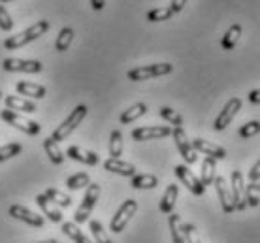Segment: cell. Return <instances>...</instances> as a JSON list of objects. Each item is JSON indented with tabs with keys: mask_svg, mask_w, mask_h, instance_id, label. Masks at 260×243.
Segmentation results:
<instances>
[{
	"mask_svg": "<svg viewBox=\"0 0 260 243\" xmlns=\"http://www.w3.org/2000/svg\"><path fill=\"white\" fill-rule=\"evenodd\" d=\"M177 194H179V189H177V185H168L166 187V191L162 194V200H160V211L162 213H172L174 207H176V200H177Z\"/></svg>",
	"mask_w": 260,
	"mask_h": 243,
	"instance_id": "cell-23",
	"label": "cell"
},
{
	"mask_svg": "<svg viewBox=\"0 0 260 243\" xmlns=\"http://www.w3.org/2000/svg\"><path fill=\"white\" fill-rule=\"evenodd\" d=\"M130 185H132V189H138V191L155 189V187H158V178L153 173H136L130 178Z\"/></svg>",
	"mask_w": 260,
	"mask_h": 243,
	"instance_id": "cell-21",
	"label": "cell"
},
{
	"mask_svg": "<svg viewBox=\"0 0 260 243\" xmlns=\"http://www.w3.org/2000/svg\"><path fill=\"white\" fill-rule=\"evenodd\" d=\"M190 144H192V147H194V151L202 153V155H206V157H211V158H215V160L226 158V149L217 144H211V142H208V140L196 138V140H192Z\"/></svg>",
	"mask_w": 260,
	"mask_h": 243,
	"instance_id": "cell-14",
	"label": "cell"
},
{
	"mask_svg": "<svg viewBox=\"0 0 260 243\" xmlns=\"http://www.w3.org/2000/svg\"><path fill=\"white\" fill-rule=\"evenodd\" d=\"M13 28V19L12 15L8 13V10L2 4H0V30H4V32H10Z\"/></svg>",
	"mask_w": 260,
	"mask_h": 243,
	"instance_id": "cell-39",
	"label": "cell"
},
{
	"mask_svg": "<svg viewBox=\"0 0 260 243\" xmlns=\"http://www.w3.org/2000/svg\"><path fill=\"white\" fill-rule=\"evenodd\" d=\"M181 232H183V237H185V243H200L198 232H196V228L192 224L181 223Z\"/></svg>",
	"mask_w": 260,
	"mask_h": 243,
	"instance_id": "cell-38",
	"label": "cell"
},
{
	"mask_svg": "<svg viewBox=\"0 0 260 243\" xmlns=\"http://www.w3.org/2000/svg\"><path fill=\"white\" fill-rule=\"evenodd\" d=\"M185 4H187V0H172V4H170V10L174 12V15L176 13H179L185 8Z\"/></svg>",
	"mask_w": 260,
	"mask_h": 243,
	"instance_id": "cell-42",
	"label": "cell"
},
{
	"mask_svg": "<svg viewBox=\"0 0 260 243\" xmlns=\"http://www.w3.org/2000/svg\"><path fill=\"white\" fill-rule=\"evenodd\" d=\"M21 151H23V145L17 144V142H12V144H6V145H0V162H4V160H10V158L17 157Z\"/></svg>",
	"mask_w": 260,
	"mask_h": 243,
	"instance_id": "cell-33",
	"label": "cell"
},
{
	"mask_svg": "<svg viewBox=\"0 0 260 243\" xmlns=\"http://www.w3.org/2000/svg\"><path fill=\"white\" fill-rule=\"evenodd\" d=\"M17 92H19L23 98H32V100H40L46 96V87L38 85V83H30V81H19L15 85Z\"/></svg>",
	"mask_w": 260,
	"mask_h": 243,
	"instance_id": "cell-19",
	"label": "cell"
},
{
	"mask_svg": "<svg viewBox=\"0 0 260 243\" xmlns=\"http://www.w3.org/2000/svg\"><path fill=\"white\" fill-rule=\"evenodd\" d=\"M72 40H74V30H72L70 26H66V28H62L59 32V36H57V40H55V49L57 51H66L68 47H70Z\"/></svg>",
	"mask_w": 260,
	"mask_h": 243,
	"instance_id": "cell-31",
	"label": "cell"
},
{
	"mask_svg": "<svg viewBox=\"0 0 260 243\" xmlns=\"http://www.w3.org/2000/svg\"><path fill=\"white\" fill-rule=\"evenodd\" d=\"M258 179H260V158H258V162L251 168V171H249V181H251V183H256Z\"/></svg>",
	"mask_w": 260,
	"mask_h": 243,
	"instance_id": "cell-41",
	"label": "cell"
},
{
	"mask_svg": "<svg viewBox=\"0 0 260 243\" xmlns=\"http://www.w3.org/2000/svg\"><path fill=\"white\" fill-rule=\"evenodd\" d=\"M4 72H25V74H38L44 70V64L40 60H26V59H4L2 60Z\"/></svg>",
	"mask_w": 260,
	"mask_h": 243,
	"instance_id": "cell-8",
	"label": "cell"
},
{
	"mask_svg": "<svg viewBox=\"0 0 260 243\" xmlns=\"http://www.w3.org/2000/svg\"><path fill=\"white\" fill-rule=\"evenodd\" d=\"M104 170L111 171V173H117V176H123V178H132L136 176V166L130 164V162H124L121 158H108L104 162Z\"/></svg>",
	"mask_w": 260,
	"mask_h": 243,
	"instance_id": "cell-17",
	"label": "cell"
},
{
	"mask_svg": "<svg viewBox=\"0 0 260 243\" xmlns=\"http://www.w3.org/2000/svg\"><path fill=\"white\" fill-rule=\"evenodd\" d=\"M147 113V106L145 104H134L132 108H128V110H124L123 113H121V125H130V123H134L136 119H140L142 115H145Z\"/></svg>",
	"mask_w": 260,
	"mask_h": 243,
	"instance_id": "cell-25",
	"label": "cell"
},
{
	"mask_svg": "<svg viewBox=\"0 0 260 243\" xmlns=\"http://www.w3.org/2000/svg\"><path fill=\"white\" fill-rule=\"evenodd\" d=\"M87 112H89V110H87V106H85V104L76 106V110H72L70 115H68V117L62 121V125L55 128V132H53L51 138L55 140L57 144H59V142H62V140H66L72 134V132H74L79 125H81V121L87 117Z\"/></svg>",
	"mask_w": 260,
	"mask_h": 243,
	"instance_id": "cell-2",
	"label": "cell"
},
{
	"mask_svg": "<svg viewBox=\"0 0 260 243\" xmlns=\"http://www.w3.org/2000/svg\"><path fill=\"white\" fill-rule=\"evenodd\" d=\"M247 98L251 104H260V89H254V91L249 92Z\"/></svg>",
	"mask_w": 260,
	"mask_h": 243,
	"instance_id": "cell-43",
	"label": "cell"
},
{
	"mask_svg": "<svg viewBox=\"0 0 260 243\" xmlns=\"http://www.w3.org/2000/svg\"><path fill=\"white\" fill-rule=\"evenodd\" d=\"M0 102H2V91H0Z\"/></svg>",
	"mask_w": 260,
	"mask_h": 243,
	"instance_id": "cell-48",
	"label": "cell"
},
{
	"mask_svg": "<svg viewBox=\"0 0 260 243\" xmlns=\"http://www.w3.org/2000/svg\"><path fill=\"white\" fill-rule=\"evenodd\" d=\"M160 117L166 119L170 125H174V128H183V117L176 110L168 108V106H162V108H160Z\"/></svg>",
	"mask_w": 260,
	"mask_h": 243,
	"instance_id": "cell-34",
	"label": "cell"
},
{
	"mask_svg": "<svg viewBox=\"0 0 260 243\" xmlns=\"http://www.w3.org/2000/svg\"><path fill=\"white\" fill-rule=\"evenodd\" d=\"M91 6H92V10L100 12V10L106 6V0H91Z\"/></svg>",
	"mask_w": 260,
	"mask_h": 243,
	"instance_id": "cell-44",
	"label": "cell"
},
{
	"mask_svg": "<svg viewBox=\"0 0 260 243\" xmlns=\"http://www.w3.org/2000/svg\"><path fill=\"white\" fill-rule=\"evenodd\" d=\"M4 104H6L8 110H13V112H23V113H34L38 108L30 102V100L23 98V96H6L4 98Z\"/></svg>",
	"mask_w": 260,
	"mask_h": 243,
	"instance_id": "cell-20",
	"label": "cell"
},
{
	"mask_svg": "<svg viewBox=\"0 0 260 243\" xmlns=\"http://www.w3.org/2000/svg\"><path fill=\"white\" fill-rule=\"evenodd\" d=\"M66 157L72 158V160H78L81 164H87V166H96L100 162V158L94 151H87L83 147H79V145H70L64 153Z\"/></svg>",
	"mask_w": 260,
	"mask_h": 243,
	"instance_id": "cell-16",
	"label": "cell"
},
{
	"mask_svg": "<svg viewBox=\"0 0 260 243\" xmlns=\"http://www.w3.org/2000/svg\"><path fill=\"white\" fill-rule=\"evenodd\" d=\"M136 211H138L136 200H124L123 204H121V207L115 211V215L111 217L110 230L115 232V234H121L126 228V224L130 223V219L136 215Z\"/></svg>",
	"mask_w": 260,
	"mask_h": 243,
	"instance_id": "cell-5",
	"label": "cell"
},
{
	"mask_svg": "<svg viewBox=\"0 0 260 243\" xmlns=\"http://www.w3.org/2000/svg\"><path fill=\"white\" fill-rule=\"evenodd\" d=\"M130 136H132V140H136V142L160 140L172 136V128L170 126H142V128H134Z\"/></svg>",
	"mask_w": 260,
	"mask_h": 243,
	"instance_id": "cell-13",
	"label": "cell"
},
{
	"mask_svg": "<svg viewBox=\"0 0 260 243\" xmlns=\"http://www.w3.org/2000/svg\"><path fill=\"white\" fill-rule=\"evenodd\" d=\"M215 170H217V162H215V158L211 157H206L204 160H202V171H200V181L204 187H208V185H211L215 181V178H217V173H215Z\"/></svg>",
	"mask_w": 260,
	"mask_h": 243,
	"instance_id": "cell-22",
	"label": "cell"
},
{
	"mask_svg": "<svg viewBox=\"0 0 260 243\" xmlns=\"http://www.w3.org/2000/svg\"><path fill=\"white\" fill-rule=\"evenodd\" d=\"M123 155V134L121 130H113L110 136V157L121 158Z\"/></svg>",
	"mask_w": 260,
	"mask_h": 243,
	"instance_id": "cell-30",
	"label": "cell"
},
{
	"mask_svg": "<svg viewBox=\"0 0 260 243\" xmlns=\"http://www.w3.org/2000/svg\"><path fill=\"white\" fill-rule=\"evenodd\" d=\"M89 185H91V178H89V173H85V171L74 173V176H70V178L66 179V187H68L70 191H79V189L89 187Z\"/></svg>",
	"mask_w": 260,
	"mask_h": 243,
	"instance_id": "cell-29",
	"label": "cell"
},
{
	"mask_svg": "<svg viewBox=\"0 0 260 243\" xmlns=\"http://www.w3.org/2000/svg\"><path fill=\"white\" fill-rule=\"evenodd\" d=\"M241 110V100L240 98H230L226 102V106L221 110V113L217 115V119H215L213 123V128L217 132H222L224 128H226L230 123H232V119L236 117V113Z\"/></svg>",
	"mask_w": 260,
	"mask_h": 243,
	"instance_id": "cell-10",
	"label": "cell"
},
{
	"mask_svg": "<svg viewBox=\"0 0 260 243\" xmlns=\"http://www.w3.org/2000/svg\"><path fill=\"white\" fill-rule=\"evenodd\" d=\"M256 134H260V121H249V123H245V125L240 128V136L243 140L253 138Z\"/></svg>",
	"mask_w": 260,
	"mask_h": 243,
	"instance_id": "cell-37",
	"label": "cell"
},
{
	"mask_svg": "<svg viewBox=\"0 0 260 243\" xmlns=\"http://www.w3.org/2000/svg\"><path fill=\"white\" fill-rule=\"evenodd\" d=\"M98 196H100V185L91 183L87 187V192H85V196H83V200H81L79 207L76 210V213H74V223L83 224L89 221L92 210H94V205H96V202H98Z\"/></svg>",
	"mask_w": 260,
	"mask_h": 243,
	"instance_id": "cell-3",
	"label": "cell"
},
{
	"mask_svg": "<svg viewBox=\"0 0 260 243\" xmlns=\"http://www.w3.org/2000/svg\"><path fill=\"white\" fill-rule=\"evenodd\" d=\"M10 215H12L13 219H17V221H21V223L30 224L34 228H42V226L46 224V221H44L42 215L34 213L32 210H28V207H25V205H21V204L10 205Z\"/></svg>",
	"mask_w": 260,
	"mask_h": 243,
	"instance_id": "cell-11",
	"label": "cell"
},
{
	"mask_svg": "<svg viewBox=\"0 0 260 243\" xmlns=\"http://www.w3.org/2000/svg\"><path fill=\"white\" fill-rule=\"evenodd\" d=\"M60 228H62V234H64L66 237H70L74 243H92L89 237L85 236L83 232L79 230L76 223H62Z\"/></svg>",
	"mask_w": 260,
	"mask_h": 243,
	"instance_id": "cell-26",
	"label": "cell"
},
{
	"mask_svg": "<svg viewBox=\"0 0 260 243\" xmlns=\"http://www.w3.org/2000/svg\"><path fill=\"white\" fill-rule=\"evenodd\" d=\"M0 119H2L4 123H8V125L15 126L17 130L28 134V136H38L40 132H42L40 123L23 117L19 112H13V110H0Z\"/></svg>",
	"mask_w": 260,
	"mask_h": 243,
	"instance_id": "cell-4",
	"label": "cell"
},
{
	"mask_svg": "<svg viewBox=\"0 0 260 243\" xmlns=\"http://www.w3.org/2000/svg\"><path fill=\"white\" fill-rule=\"evenodd\" d=\"M44 194L51 200L53 204L60 205V207H70V205H72V198L68 196V194H64V192L57 191V189H47Z\"/></svg>",
	"mask_w": 260,
	"mask_h": 243,
	"instance_id": "cell-32",
	"label": "cell"
},
{
	"mask_svg": "<svg viewBox=\"0 0 260 243\" xmlns=\"http://www.w3.org/2000/svg\"><path fill=\"white\" fill-rule=\"evenodd\" d=\"M241 38V25H232L230 28L226 30V34L222 36V42H221V47L222 49H234L236 44H238V40Z\"/></svg>",
	"mask_w": 260,
	"mask_h": 243,
	"instance_id": "cell-28",
	"label": "cell"
},
{
	"mask_svg": "<svg viewBox=\"0 0 260 243\" xmlns=\"http://www.w3.org/2000/svg\"><path fill=\"white\" fill-rule=\"evenodd\" d=\"M245 200H247L249 207H256L260 204V198L256 196V191H254V183L247 185V192H245Z\"/></svg>",
	"mask_w": 260,
	"mask_h": 243,
	"instance_id": "cell-40",
	"label": "cell"
},
{
	"mask_svg": "<svg viewBox=\"0 0 260 243\" xmlns=\"http://www.w3.org/2000/svg\"><path fill=\"white\" fill-rule=\"evenodd\" d=\"M254 191H256V192H260V183H258V185L254 183Z\"/></svg>",
	"mask_w": 260,
	"mask_h": 243,
	"instance_id": "cell-46",
	"label": "cell"
},
{
	"mask_svg": "<svg viewBox=\"0 0 260 243\" xmlns=\"http://www.w3.org/2000/svg\"><path fill=\"white\" fill-rule=\"evenodd\" d=\"M174 171H176V176L179 178V181H181V183L185 185V187H187L192 194H196V196H202V194L206 192V187L202 185V181L196 178L194 173H192V171H190L185 164L176 166V170H174Z\"/></svg>",
	"mask_w": 260,
	"mask_h": 243,
	"instance_id": "cell-12",
	"label": "cell"
},
{
	"mask_svg": "<svg viewBox=\"0 0 260 243\" xmlns=\"http://www.w3.org/2000/svg\"><path fill=\"white\" fill-rule=\"evenodd\" d=\"M0 2H12V0H0Z\"/></svg>",
	"mask_w": 260,
	"mask_h": 243,
	"instance_id": "cell-47",
	"label": "cell"
},
{
	"mask_svg": "<svg viewBox=\"0 0 260 243\" xmlns=\"http://www.w3.org/2000/svg\"><path fill=\"white\" fill-rule=\"evenodd\" d=\"M47 30H49V23H47L46 19L38 21V23H34L32 26H28V28L23 30L21 34H13V36L4 40V49H19V47L26 46V44L34 42L36 38H40L42 34H46Z\"/></svg>",
	"mask_w": 260,
	"mask_h": 243,
	"instance_id": "cell-1",
	"label": "cell"
},
{
	"mask_svg": "<svg viewBox=\"0 0 260 243\" xmlns=\"http://www.w3.org/2000/svg\"><path fill=\"white\" fill-rule=\"evenodd\" d=\"M174 17V12L170 10V6L166 8H155V10H151L147 12V21L151 23H158V21H168Z\"/></svg>",
	"mask_w": 260,
	"mask_h": 243,
	"instance_id": "cell-35",
	"label": "cell"
},
{
	"mask_svg": "<svg viewBox=\"0 0 260 243\" xmlns=\"http://www.w3.org/2000/svg\"><path fill=\"white\" fill-rule=\"evenodd\" d=\"M181 217L177 213H170L168 215V226H170V234H172V243H185V237H183L181 232Z\"/></svg>",
	"mask_w": 260,
	"mask_h": 243,
	"instance_id": "cell-27",
	"label": "cell"
},
{
	"mask_svg": "<svg viewBox=\"0 0 260 243\" xmlns=\"http://www.w3.org/2000/svg\"><path fill=\"white\" fill-rule=\"evenodd\" d=\"M174 70V66L170 62H156V64H147V66H138L132 68L128 72L130 81H145L151 78H158V76H166Z\"/></svg>",
	"mask_w": 260,
	"mask_h": 243,
	"instance_id": "cell-6",
	"label": "cell"
},
{
	"mask_svg": "<svg viewBox=\"0 0 260 243\" xmlns=\"http://www.w3.org/2000/svg\"><path fill=\"white\" fill-rule=\"evenodd\" d=\"M36 204L40 205V210L46 213V217L49 219L51 223H57V224L64 223V215L60 213L59 207H53V202L46 194H38V196H36Z\"/></svg>",
	"mask_w": 260,
	"mask_h": 243,
	"instance_id": "cell-18",
	"label": "cell"
},
{
	"mask_svg": "<svg viewBox=\"0 0 260 243\" xmlns=\"http://www.w3.org/2000/svg\"><path fill=\"white\" fill-rule=\"evenodd\" d=\"M213 185H215V191H217V196H219V200H221L222 211H224V213H232V211H236L234 202H232V192H230V187L226 185V179L221 178V176H217Z\"/></svg>",
	"mask_w": 260,
	"mask_h": 243,
	"instance_id": "cell-15",
	"label": "cell"
},
{
	"mask_svg": "<svg viewBox=\"0 0 260 243\" xmlns=\"http://www.w3.org/2000/svg\"><path fill=\"white\" fill-rule=\"evenodd\" d=\"M91 232L92 236H94V241L96 243H111V239L108 237V234H106L104 226L98 223V221H91Z\"/></svg>",
	"mask_w": 260,
	"mask_h": 243,
	"instance_id": "cell-36",
	"label": "cell"
},
{
	"mask_svg": "<svg viewBox=\"0 0 260 243\" xmlns=\"http://www.w3.org/2000/svg\"><path fill=\"white\" fill-rule=\"evenodd\" d=\"M44 149H46V153L49 155V160H51L53 164L60 166L62 162H64L66 155L60 151L59 144H57V142H55L53 138H46V140H44Z\"/></svg>",
	"mask_w": 260,
	"mask_h": 243,
	"instance_id": "cell-24",
	"label": "cell"
},
{
	"mask_svg": "<svg viewBox=\"0 0 260 243\" xmlns=\"http://www.w3.org/2000/svg\"><path fill=\"white\" fill-rule=\"evenodd\" d=\"M36 243H59L57 239H46V241H36Z\"/></svg>",
	"mask_w": 260,
	"mask_h": 243,
	"instance_id": "cell-45",
	"label": "cell"
},
{
	"mask_svg": "<svg viewBox=\"0 0 260 243\" xmlns=\"http://www.w3.org/2000/svg\"><path fill=\"white\" fill-rule=\"evenodd\" d=\"M230 192H232V202L238 211L247 210V200H245V192H247V185L243 179V173L240 170H234L230 176Z\"/></svg>",
	"mask_w": 260,
	"mask_h": 243,
	"instance_id": "cell-7",
	"label": "cell"
},
{
	"mask_svg": "<svg viewBox=\"0 0 260 243\" xmlns=\"http://www.w3.org/2000/svg\"><path fill=\"white\" fill-rule=\"evenodd\" d=\"M172 138L176 142L177 151L181 153L183 160H185L187 164H194L198 157H196V151H194V147H192V144H190L189 138H187V132L183 130V128H172Z\"/></svg>",
	"mask_w": 260,
	"mask_h": 243,
	"instance_id": "cell-9",
	"label": "cell"
}]
</instances>
